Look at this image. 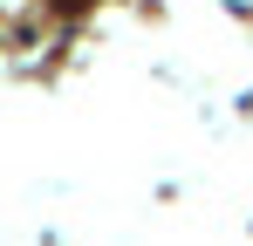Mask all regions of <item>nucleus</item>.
Here are the masks:
<instances>
[{
  "label": "nucleus",
  "instance_id": "f257e3e1",
  "mask_svg": "<svg viewBox=\"0 0 253 246\" xmlns=\"http://www.w3.org/2000/svg\"><path fill=\"white\" fill-rule=\"evenodd\" d=\"M55 7H62V14H76V7H89V0H55Z\"/></svg>",
  "mask_w": 253,
  "mask_h": 246
}]
</instances>
